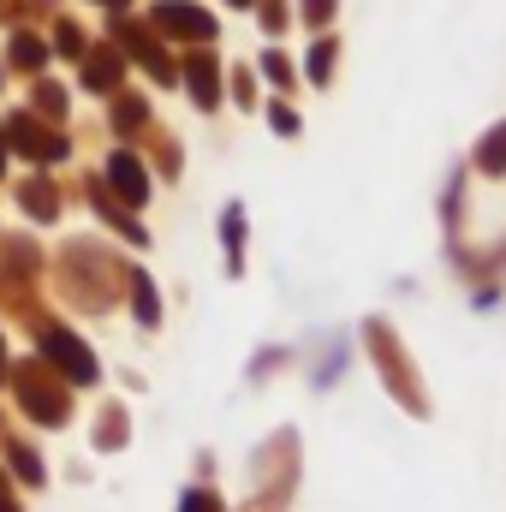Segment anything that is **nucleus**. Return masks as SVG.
<instances>
[{"label":"nucleus","mask_w":506,"mask_h":512,"mask_svg":"<svg viewBox=\"0 0 506 512\" xmlns=\"http://www.w3.org/2000/svg\"><path fill=\"white\" fill-rule=\"evenodd\" d=\"M12 465L24 471V483H42V465H36V453H24V447H12Z\"/></svg>","instance_id":"7"},{"label":"nucleus","mask_w":506,"mask_h":512,"mask_svg":"<svg viewBox=\"0 0 506 512\" xmlns=\"http://www.w3.org/2000/svg\"><path fill=\"white\" fill-rule=\"evenodd\" d=\"M42 352L66 370V376H78V382H96V358L78 346V340H66V334H42Z\"/></svg>","instance_id":"1"},{"label":"nucleus","mask_w":506,"mask_h":512,"mask_svg":"<svg viewBox=\"0 0 506 512\" xmlns=\"http://www.w3.org/2000/svg\"><path fill=\"white\" fill-rule=\"evenodd\" d=\"M0 512H12V501H6V483H0Z\"/></svg>","instance_id":"10"},{"label":"nucleus","mask_w":506,"mask_h":512,"mask_svg":"<svg viewBox=\"0 0 506 512\" xmlns=\"http://www.w3.org/2000/svg\"><path fill=\"white\" fill-rule=\"evenodd\" d=\"M137 316L155 322V292H149V280H137Z\"/></svg>","instance_id":"8"},{"label":"nucleus","mask_w":506,"mask_h":512,"mask_svg":"<svg viewBox=\"0 0 506 512\" xmlns=\"http://www.w3.org/2000/svg\"><path fill=\"white\" fill-rule=\"evenodd\" d=\"M185 512H215V501H209V495H191V501H185Z\"/></svg>","instance_id":"9"},{"label":"nucleus","mask_w":506,"mask_h":512,"mask_svg":"<svg viewBox=\"0 0 506 512\" xmlns=\"http://www.w3.org/2000/svg\"><path fill=\"white\" fill-rule=\"evenodd\" d=\"M12 60L18 66H42V42L36 36H12Z\"/></svg>","instance_id":"5"},{"label":"nucleus","mask_w":506,"mask_h":512,"mask_svg":"<svg viewBox=\"0 0 506 512\" xmlns=\"http://www.w3.org/2000/svg\"><path fill=\"white\" fill-rule=\"evenodd\" d=\"M191 84H197V102H215V72H209V60L191 66Z\"/></svg>","instance_id":"6"},{"label":"nucleus","mask_w":506,"mask_h":512,"mask_svg":"<svg viewBox=\"0 0 506 512\" xmlns=\"http://www.w3.org/2000/svg\"><path fill=\"white\" fill-rule=\"evenodd\" d=\"M108 179L120 185V197H126V203H143V167H137L131 155H114V161H108Z\"/></svg>","instance_id":"3"},{"label":"nucleus","mask_w":506,"mask_h":512,"mask_svg":"<svg viewBox=\"0 0 506 512\" xmlns=\"http://www.w3.org/2000/svg\"><path fill=\"white\" fill-rule=\"evenodd\" d=\"M12 143H18L24 155H36V161H60V155H66V143H60V137L36 131L30 120H12Z\"/></svg>","instance_id":"2"},{"label":"nucleus","mask_w":506,"mask_h":512,"mask_svg":"<svg viewBox=\"0 0 506 512\" xmlns=\"http://www.w3.org/2000/svg\"><path fill=\"white\" fill-rule=\"evenodd\" d=\"M161 24H173V30H185V36H209V18L191 12V6H161Z\"/></svg>","instance_id":"4"},{"label":"nucleus","mask_w":506,"mask_h":512,"mask_svg":"<svg viewBox=\"0 0 506 512\" xmlns=\"http://www.w3.org/2000/svg\"><path fill=\"white\" fill-rule=\"evenodd\" d=\"M102 6H120V0H102Z\"/></svg>","instance_id":"11"},{"label":"nucleus","mask_w":506,"mask_h":512,"mask_svg":"<svg viewBox=\"0 0 506 512\" xmlns=\"http://www.w3.org/2000/svg\"><path fill=\"white\" fill-rule=\"evenodd\" d=\"M0 364H6V358H0Z\"/></svg>","instance_id":"12"}]
</instances>
